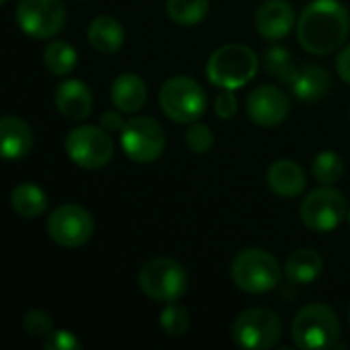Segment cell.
Masks as SVG:
<instances>
[{
    "label": "cell",
    "mask_w": 350,
    "mask_h": 350,
    "mask_svg": "<svg viewBox=\"0 0 350 350\" xmlns=\"http://www.w3.org/2000/svg\"><path fill=\"white\" fill-rule=\"evenodd\" d=\"M330 86H332V78L322 66H304L291 84L295 96L304 103L322 100L328 94Z\"/></svg>",
    "instance_id": "19"
},
{
    "label": "cell",
    "mask_w": 350,
    "mask_h": 350,
    "mask_svg": "<svg viewBox=\"0 0 350 350\" xmlns=\"http://www.w3.org/2000/svg\"><path fill=\"white\" fill-rule=\"evenodd\" d=\"M66 152L76 166L84 170H98L113 160L115 146L107 129L80 125L66 135Z\"/></svg>",
    "instance_id": "7"
},
{
    "label": "cell",
    "mask_w": 350,
    "mask_h": 350,
    "mask_svg": "<svg viewBox=\"0 0 350 350\" xmlns=\"http://www.w3.org/2000/svg\"><path fill=\"white\" fill-rule=\"evenodd\" d=\"M349 10L338 0H314L297 21V39L314 55L336 51L349 37Z\"/></svg>",
    "instance_id": "1"
},
{
    "label": "cell",
    "mask_w": 350,
    "mask_h": 350,
    "mask_svg": "<svg viewBox=\"0 0 350 350\" xmlns=\"http://www.w3.org/2000/svg\"><path fill=\"white\" fill-rule=\"evenodd\" d=\"M349 117H350V111H349Z\"/></svg>",
    "instance_id": "37"
},
{
    "label": "cell",
    "mask_w": 350,
    "mask_h": 350,
    "mask_svg": "<svg viewBox=\"0 0 350 350\" xmlns=\"http://www.w3.org/2000/svg\"><path fill=\"white\" fill-rule=\"evenodd\" d=\"M289 98L277 86H258L248 94L246 111L252 123L260 127L281 125L289 115Z\"/></svg>",
    "instance_id": "13"
},
{
    "label": "cell",
    "mask_w": 350,
    "mask_h": 350,
    "mask_svg": "<svg viewBox=\"0 0 350 350\" xmlns=\"http://www.w3.org/2000/svg\"><path fill=\"white\" fill-rule=\"evenodd\" d=\"M336 72H338V76L350 84V45H347L340 53H338V57H336Z\"/></svg>",
    "instance_id": "33"
},
{
    "label": "cell",
    "mask_w": 350,
    "mask_h": 350,
    "mask_svg": "<svg viewBox=\"0 0 350 350\" xmlns=\"http://www.w3.org/2000/svg\"><path fill=\"white\" fill-rule=\"evenodd\" d=\"M23 328L33 338H47L53 332L51 316L41 310H29L23 318Z\"/></svg>",
    "instance_id": "29"
},
{
    "label": "cell",
    "mask_w": 350,
    "mask_h": 350,
    "mask_svg": "<svg viewBox=\"0 0 350 350\" xmlns=\"http://www.w3.org/2000/svg\"><path fill=\"white\" fill-rule=\"evenodd\" d=\"M16 23L33 39H51L66 25V6L62 0H18Z\"/></svg>",
    "instance_id": "10"
},
{
    "label": "cell",
    "mask_w": 350,
    "mask_h": 350,
    "mask_svg": "<svg viewBox=\"0 0 350 350\" xmlns=\"http://www.w3.org/2000/svg\"><path fill=\"white\" fill-rule=\"evenodd\" d=\"M0 148L4 160H18L33 148V129L21 117L8 115L0 121Z\"/></svg>",
    "instance_id": "17"
},
{
    "label": "cell",
    "mask_w": 350,
    "mask_h": 350,
    "mask_svg": "<svg viewBox=\"0 0 350 350\" xmlns=\"http://www.w3.org/2000/svg\"><path fill=\"white\" fill-rule=\"evenodd\" d=\"M125 123L127 121L119 113H115V111H105L100 115V127L107 129V131H123Z\"/></svg>",
    "instance_id": "32"
},
{
    "label": "cell",
    "mask_w": 350,
    "mask_h": 350,
    "mask_svg": "<svg viewBox=\"0 0 350 350\" xmlns=\"http://www.w3.org/2000/svg\"><path fill=\"white\" fill-rule=\"evenodd\" d=\"M2 2H6V0H2Z\"/></svg>",
    "instance_id": "36"
},
{
    "label": "cell",
    "mask_w": 350,
    "mask_h": 350,
    "mask_svg": "<svg viewBox=\"0 0 350 350\" xmlns=\"http://www.w3.org/2000/svg\"><path fill=\"white\" fill-rule=\"evenodd\" d=\"M349 322H350V310H349Z\"/></svg>",
    "instance_id": "35"
},
{
    "label": "cell",
    "mask_w": 350,
    "mask_h": 350,
    "mask_svg": "<svg viewBox=\"0 0 350 350\" xmlns=\"http://www.w3.org/2000/svg\"><path fill=\"white\" fill-rule=\"evenodd\" d=\"M238 111V98L234 94V90L224 88L217 96H215V113L219 119H232Z\"/></svg>",
    "instance_id": "31"
},
{
    "label": "cell",
    "mask_w": 350,
    "mask_h": 350,
    "mask_svg": "<svg viewBox=\"0 0 350 350\" xmlns=\"http://www.w3.org/2000/svg\"><path fill=\"white\" fill-rule=\"evenodd\" d=\"M349 224H350V211H349Z\"/></svg>",
    "instance_id": "34"
},
{
    "label": "cell",
    "mask_w": 350,
    "mask_h": 350,
    "mask_svg": "<svg viewBox=\"0 0 350 350\" xmlns=\"http://www.w3.org/2000/svg\"><path fill=\"white\" fill-rule=\"evenodd\" d=\"M45 350H80L82 342L68 330H53L47 338H43Z\"/></svg>",
    "instance_id": "30"
},
{
    "label": "cell",
    "mask_w": 350,
    "mask_h": 350,
    "mask_svg": "<svg viewBox=\"0 0 350 350\" xmlns=\"http://www.w3.org/2000/svg\"><path fill=\"white\" fill-rule=\"evenodd\" d=\"M322 271H324V260L312 248L295 250L285 262L287 279L295 285H308V283L316 281L322 275Z\"/></svg>",
    "instance_id": "22"
},
{
    "label": "cell",
    "mask_w": 350,
    "mask_h": 350,
    "mask_svg": "<svg viewBox=\"0 0 350 350\" xmlns=\"http://www.w3.org/2000/svg\"><path fill=\"white\" fill-rule=\"evenodd\" d=\"M88 41L100 53H115L121 49L125 41V31L117 18L100 14L92 18V23L88 25Z\"/></svg>",
    "instance_id": "20"
},
{
    "label": "cell",
    "mask_w": 350,
    "mask_h": 350,
    "mask_svg": "<svg viewBox=\"0 0 350 350\" xmlns=\"http://www.w3.org/2000/svg\"><path fill=\"white\" fill-rule=\"evenodd\" d=\"M205 72L213 86L236 90L256 76L258 55L242 43H228L211 53Z\"/></svg>",
    "instance_id": "3"
},
{
    "label": "cell",
    "mask_w": 350,
    "mask_h": 350,
    "mask_svg": "<svg viewBox=\"0 0 350 350\" xmlns=\"http://www.w3.org/2000/svg\"><path fill=\"white\" fill-rule=\"evenodd\" d=\"M232 279L240 291L260 295L273 291L281 283V267L267 250L246 248L232 262Z\"/></svg>",
    "instance_id": "4"
},
{
    "label": "cell",
    "mask_w": 350,
    "mask_h": 350,
    "mask_svg": "<svg viewBox=\"0 0 350 350\" xmlns=\"http://www.w3.org/2000/svg\"><path fill=\"white\" fill-rule=\"evenodd\" d=\"M283 334L281 320L275 312L267 308H252L242 314L232 324V338L240 349L269 350L273 349Z\"/></svg>",
    "instance_id": "8"
},
{
    "label": "cell",
    "mask_w": 350,
    "mask_h": 350,
    "mask_svg": "<svg viewBox=\"0 0 350 350\" xmlns=\"http://www.w3.org/2000/svg\"><path fill=\"white\" fill-rule=\"evenodd\" d=\"M160 326L172 338L185 336L189 326H191V316H189L185 306H180L176 301H170V304H166V308L160 314Z\"/></svg>",
    "instance_id": "27"
},
{
    "label": "cell",
    "mask_w": 350,
    "mask_h": 350,
    "mask_svg": "<svg viewBox=\"0 0 350 350\" xmlns=\"http://www.w3.org/2000/svg\"><path fill=\"white\" fill-rule=\"evenodd\" d=\"M299 213L304 226L312 232H332L347 215V199L340 191L324 185L306 197Z\"/></svg>",
    "instance_id": "12"
},
{
    "label": "cell",
    "mask_w": 350,
    "mask_h": 350,
    "mask_svg": "<svg viewBox=\"0 0 350 350\" xmlns=\"http://www.w3.org/2000/svg\"><path fill=\"white\" fill-rule=\"evenodd\" d=\"M162 113L174 123H195L201 119L207 107V94L199 82L187 76H174L166 80L158 94Z\"/></svg>",
    "instance_id": "5"
},
{
    "label": "cell",
    "mask_w": 350,
    "mask_h": 350,
    "mask_svg": "<svg viewBox=\"0 0 350 350\" xmlns=\"http://www.w3.org/2000/svg\"><path fill=\"white\" fill-rule=\"evenodd\" d=\"M185 139H187L189 150L193 154H199V156L207 154L213 148V133H211V129L205 123H199V121L189 125V129L185 133Z\"/></svg>",
    "instance_id": "28"
},
{
    "label": "cell",
    "mask_w": 350,
    "mask_h": 350,
    "mask_svg": "<svg viewBox=\"0 0 350 350\" xmlns=\"http://www.w3.org/2000/svg\"><path fill=\"white\" fill-rule=\"evenodd\" d=\"M148 98L146 82L137 74H121L111 84V100L121 113H137Z\"/></svg>",
    "instance_id": "18"
},
{
    "label": "cell",
    "mask_w": 350,
    "mask_h": 350,
    "mask_svg": "<svg viewBox=\"0 0 350 350\" xmlns=\"http://www.w3.org/2000/svg\"><path fill=\"white\" fill-rule=\"evenodd\" d=\"M166 12L172 23L183 27H193L207 16L209 0H168Z\"/></svg>",
    "instance_id": "24"
},
{
    "label": "cell",
    "mask_w": 350,
    "mask_h": 350,
    "mask_svg": "<svg viewBox=\"0 0 350 350\" xmlns=\"http://www.w3.org/2000/svg\"><path fill=\"white\" fill-rule=\"evenodd\" d=\"M267 183L269 189L285 199L297 197L306 191L308 185V176L304 172V168L293 162V160H277L271 164L269 172H267Z\"/></svg>",
    "instance_id": "16"
},
{
    "label": "cell",
    "mask_w": 350,
    "mask_h": 350,
    "mask_svg": "<svg viewBox=\"0 0 350 350\" xmlns=\"http://www.w3.org/2000/svg\"><path fill=\"white\" fill-rule=\"evenodd\" d=\"M55 107L57 111L72 119L82 121L92 111V92L90 88L80 80H66L55 88Z\"/></svg>",
    "instance_id": "15"
},
{
    "label": "cell",
    "mask_w": 350,
    "mask_h": 350,
    "mask_svg": "<svg viewBox=\"0 0 350 350\" xmlns=\"http://www.w3.org/2000/svg\"><path fill=\"white\" fill-rule=\"evenodd\" d=\"M295 27V10L287 0H267L256 10V31L271 41L283 39Z\"/></svg>",
    "instance_id": "14"
},
{
    "label": "cell",
    "mask_w": 350,
    "mask_h": 350,
    "mask_svg": "<svg viewBox=\"0 0 350 350\" xmlns=\"http://www.w3.org/2000/svg\"><path fill=\"white\" fill-rule=\"evenodd\" d=\"M166 146L164 127L154 117H133L121 131V148L133 162L148 164L162 156Z\"/></svg>",
    "instance_id": "9"
},
{
    "label": "cell",
    "mask_w": 350,
    "mask_h": 350,
    "mask_svg": "<svg viewBox=\"0 0 350 350\" xmlns=\"http://www.w3.org/2000/svg\"><path fill=\"white\" fill-rule=\"evenodd\" d=\"M47 234L55 244L64 248H80L92 238L94 219L84 207L76 203H66L49 213Z\"/></svg>",
    "instance_id": "11"
},
{
    "label": "cell",
    "mask_w": 350,
    "mask_h": 350,
    "mask_svg": "<svg viewBox=\"0 0 350 350\" xmlns=\"http://www.w3.org/2000/svg\"><path fill=\"white\" fill-rule=\"evenodd\" d=\"M291 336L301 350L334 349L340 338V320L332 308L310 304L297 312L291 324Z\"/></svg>",
    "instance_id": "2"
},
{
    "label": "cell",
    "mask_w": 350,
    "mask_h": 350,
    "mask_svg": "<svg viewBox=\"0 0 350 350\" xmlns=\"http://www.w3.org/2000/svg\"><path fill=\"white\" fill-rule=\"evenodd\" d=\"M265 68L269 70V74L281 78L285 84H293V80L299 74L285 47H271L265 55Z\"/></svg>",
    "instance_id": "26"
},
{
    "label": "cell",
    "mask_w": 350,
    "mask_h": 350,
    "mask_svg": "<svg viewBox=\"0 0 350 350\" xmlns=\"http://www.w3.org/2000/svg\"><path fill=\"white\" fill-rule=\"evenodd\" d=\"M139 289L154 301L170 304L185 295L189 277L180 262L172 258H152L139 271Z\"/></svg>",
    "instance_id": "6"
},
{
    "label": "cell",
    "mask_w": 350,
    "mask_h": 350,
    "mask_svg": "<svg viewBox=\"0 0 350 350\" xmlns=\"http://www.w3.org/2000/svg\"><path fill=\"white\" fill-rule=\"evenodd\" d=\"M43 64L45 68L55 74V76H66L70 74L76 64H78V55H76V49L66 43V41H51L45 51H43Z\"/></svg>",
    "instance_id": "23"
},
{
    "label": "cell",
    "mask_w": 350,
    "mask_h": 350,
    "mask_svg": "<svg viewBox=\"0 0 350 350\" xmlns=\"http://www.w3.org/2000/svg\"><path fill=\"white\" fill-rule=\"evenodd\" d=\"M47 205H49L47 195L35 183H21L10 193L12 211L25 219H33V217L43 215L47 211Z\"/></svg>",
    "instance_id": "21"
},
{
    "label": "cell",
    "mask_w": 350,
    "mask_h": 350,
    "mask_svg": "<svg viewBox=\"0 0 350 350\" xmlns=\"http://www.w3.org/2000/svg\"><path fill=\"white\" fill-rule=\"evenodd\" d=\"M312 172L320 185H336L345 176V162L336 152H320L312 162Z\"/></svg>",
    "instance_id": "25"
}]
</instances>
